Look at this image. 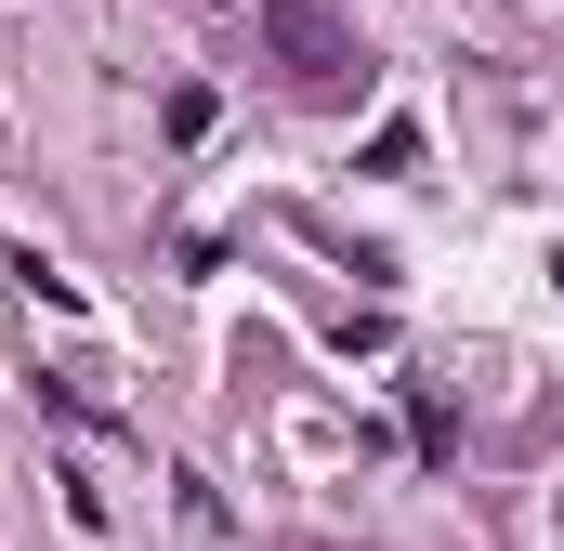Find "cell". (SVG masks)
<instances>
[{
  "label": "cell",
  "instance_id": "cell-1",
  "mask_svg": "<svg viewBox=\"0 0 564 551\" xmlns=\"http://www.w3.org/2000/svg\"><path fill=\"white\" fill-rule=\"evenodd\" d=\"M263 40H276L289 79H341V66H355V26H341L328 0H263Z\"/></svg>",
  "mask_w": 564,
  "mask_h": 551
}]
</instances>
